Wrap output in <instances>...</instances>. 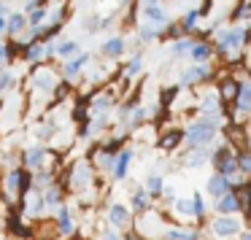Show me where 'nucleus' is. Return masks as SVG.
<instances>
[{
    "label": "nucleus",
    "instance_id": "obj_1",
    "mask_svg": "<svg viewBox=\"0 0 251 240\" xmlns=\"http://www.w3.org/2000/svg\"><path fill=\"white\" fill-rule=\"evenodd\" d=\"M216 135H219V121L208 119V116H197V119H192L184 127V146H186V151L189 148L211 146L216 141Z\"/></svg>",
    "mask_w": 251,
    "mask_h": 240
},
{
    "label": "nucleus",
    "instance_id": "obj_2",
    "mask_svg": "<svg viewBox=\"0 0 251 240\" xmlns=\"http://www.w3.org/2000/svg\"><path fill=\"white\" fill-rule=\"evenodd\" d=\"M211 165L219 175H227V178H238L240 170H238V148H232L229 143L219 146L216 151L211 154Z\"/></svg>",
    "mask_w": 251,
    "mask_h": 240
},
{
    "label": "nucleus",
    "instance_id": "obj_3",
    "mask_svg": "<svg viewBox=\"0 0 251 240\" xmlns=\"http://www.w3.org/2000/svg\"><path fill=\"white\" fill-rule=\"evenodd\" d=\"M213 76H216V71L213 68H208V62H195V65L184 68V73L178 76V87L189 89V87H197V84H205V81H213Z\"/></svg>",
    "mask_w": 251,
    "mask_h": 240
},
{
    "label": "nucleus",
    "instance_id": "obj_4",
    "mask_svg": "<svg viewBox=\"0 0 251 240\" xmlns=\"http://www.w3.org/2000/svg\"><path fill=\"white\" fill-rule=\"evenodd\" d=\"M211 232H213V238H219V240H227V238H240V232H243V221L240 218H235V216H216V218H211Z\"/></svg>",
    "mask_w": 251,
    "mask_h": 240
},
{
    "label": "nucleus",
    "instance_id": "obj_5",
    "mask_svg": "<svg viewBox=\"0 0 251 240\" xmlns=\"http://www.w3.org/2000/svg\"><path fill=\"white\" fill-rule=\"evenodd\" d=\"M238 89H240V78H235L232 73H224V76L216 81V95L224 103V108H227V119H229V114H232L229 105L235 103V97H238Z\"/></svg>",
    "mask_w": 251,
    "mask_h": 240
},
{
    "label": "nucleus",
    "instance_id": "obj_6",
    "mask_svg": "<svg viewBox=\"0 0 251 240\" xmlns=\"http://www.w3.org/2000/svg\"><path fill=\"white\" fill-rule=\"evenodd\" d=\"M197 111H200V116H208V119L219 121V124H222L224 116H227V108H224V103L219 100L216 92H205V97H202V103Z\"/></svg>",
    "mask_w": 251,
    "mask_h": 240
},
{
    "label": "nucleus",
    "instance_id": "obj_7",
    "mask_svg": "<svg viewBox=\"0 0 251 240\" xmlns=\"http://www.w3.org/2000/svg\"><path fill=\"white\" fill-rule=\"evenodd\" d=\"M251 114V81H240V89H238V97L232 103V114L229 119L232 121H240L243 116Z\"/></svg>",
    "mask_w": 251,
    "mask_h": 240
},
{
    "label": "nucleus",
    "instance_id": "obj_8",
    "mask_svg": "<svg viewBox=\"0 0 251 240\" xmlns=\"http://www.w3.org/2000/svg\"><path fill=\"white\" fill-rule=\"evenodd\" d=\"M108 224L114 229H119V232H125V229L132 227V213L127 205H122V202H114V205L108 208Z\"/></svg>",
    "mask_w": 251,
    "mask_h": 240
},
{
    "label": "nucleus",
    "instance_id": "obj_9",
    "mask_svg": "<svg viewBox=\"0 0 251 240\" xmlns=\"http://www.w3.org/2000/svg\"><path fill=\"white\" fill-rule=\"evenodd\" d=\"M181 143H184V130L181 127H170V130L159 132V138H157V148L165 154H173Z\"/></svg>",
    "mask_w": 251,
    "mask_h": 240
},
{
    "label": "nucleus",
    "instance_id": "obj_10",
    "mask_svg": "<svg viewBox=\"0 0 251 240\" xmlns=\"http://www.w3.org/2000/svg\"><path fill=\"white\" fill-rule=\"evenodd\" d=\"M213 208H216L219 216H238V213H240V197H238V192H227V194L216 197V200H213Z\"/></svg>",
    "mask_w": 251,
    "mask_h": 240
},
{
    "label": "nucleus",
    "instance_id": "obj_11",
    "mask_svg": "<svg viewBox=\"0 0 251 240\" xmlns=\"http://www.w3.org/2000/svg\"><path fill=\"white\" fill-rule=\"evenodd\" d=\"M54 227H57V235L73 238V232H76V224H73V213H71V208H68V205H60V208H57Z\"/></svg>",
    "mask_w": 251,
    "mask_h": 240
},
{
    "label": "nucleus",
    "instance_id": "obj_12",
    "mask_svg": "<svg viewBox=\"0 0 251 240\" xmlns=\"http://www.w3.org/2000/svg\"><path fill=\"white\" fill-rule=\"evenodd\" d=\"M46 154H49L46 148L35 146V148H30V151H22L19 162H22V168H27V170H41L44 162H46Z\"/></svg>",
    "mask_w": 251,
    "mask_h": 240
},
{
    "label": "nucleus",
    "instance_id": "obj_13",
    "mask_svg": "<svg viewBox=\"0 0 251 240\" xmlns=\"http://www.w3.org/2000/svg\"><path fill=\"white\" fill-rule=\"evenodd\" d=\"M130 165H132V148H122L119 157H116L114 170H111V178H114V181H125V178H127V170H130Z\"/></svg>",
    "mask_w": 251,
    "mask_h": 240
},
{
    "label": "nucleus",
    "instance_id": "obj_14",
    "mask_svg": "<svg viewBox=\"0 0 251 240\" xmlns=\"http://www.w3.org/2000/svg\"><path fill=\"white\" fill-rule=\"evenodd\" d=\"M151 194L146 192V186H138L135 192H132V197H130V211L132 213H146L149 208H151Z\"/></svg>",
    "mask_w": 251,
    "mask_h": 240
},
{
    "label": "nucleus",
    "instance_id": "obj_15",
    "mask_svg": "<svg viewBox=\"0 0 251 240\" xmlns=\"http://www.w3.org/2000/svg\"><path fill=\"white\" fill-rule=\"evenodd\" d=\"M211 148L202 146V148H189V151L184 154V168H200V165L211 162Z\"/></svg>",
    "mask_w": 251,
    "mask_h": 240
},
{
    "label": "nucleus",
    "instance_id": "obj_16",
    "mask_svg": "<svg viewBox=\"0 0 251 240\" xmlns=\"http://www.w3.org/2000/svg\"><path fill=\"white\" fill-rule=\"evenodd\" d=\"M41 194H44L46 208H60V205H65V186H62V184H51L49 189H44Z\"/></svg>",
    "mask_w": 251,
    "mask_h": 240
},
{
    "label": "nucleus",
    "instance_id": "obj_17",
    "mask_svg": "<svg viewBox=\"0 0 251 240\" xmlns=\"http://www.w3.org/2000/svg\"><path fill=\"white\" fill-rule=\"evenodd\" d=\"M216 54L213 51V44L211 41H195V46H192V51H189V57H192V62H208L211 57Z\"/></svg>",
    "mask_w": 251,
    "mask_h": 240
},
{
    "label": "nucleus",
    "instance_id": "obj_18",
    "mask_svg": "<svg viewBox=\"0 0 251 240\" xmlns=\"http://www.w3.org/2000/svg\"><path fill=\"white\" fill-rule=\"evenodd\" d=\"M162 240H200V232L189 227H168L162 232Z\"/></svg>",
    "mask_w": 251,
    "mask_h": 240
},
{
    "label": "nucleus",
    "instance_id": "obj_19",
    "mask_svg": "<svg viewBox=\"0 0 251 240\" xmlns=\"http://www.w3.org/2000/svg\"><path fill=\"white\" fill-rule=\"evenodd\" d=\"M89 62V54H78V57H73V60H65V68H62V76L71 81V78H76L78 73H81V68Z\"/></svg>",
    "mask_w": 251,
    "mask_h": 240
},
{
    "label": "nucleus",
    "instance_id": "obj_20",
    "mask_svg": "<svg viewBox=\"0 0 251 240\" xmlns=\"http://www.w3.org/2000/svg\"><path fill=\"white\" fill-rule=\"evenodd\" d=\"M143 17H146V22L159 24V27L168 24V14H165V8L159 6V3H154V6H143Z\"/></svg>",
    "mask_w": 251,
    "mask_h": 240
},
{
    "label": "nucleus",
    "instance_id": "obj_21",
    "mask_svg": "<svg viewBox=\"0 0 251 240\" xmlns=\"http://www.w3.org/2000/svg\"><path fill=\"white\" fill-rule=\"evenodd\" d=\"M100 51H103V57H108V60H116V57L125 54V38H119V35H116V38H108Z\"/></svg>",
    "mask_w": 251,
    "mask_h": 240
},
{
    "label": "nucleus",
    "instance_id": "obj_22",
    "mask_svg": "<svg viewBox=\"0 0 251 240\" xmlns=\"http://www.w3.org/2000/svg\"><path fill=\"white\" fill-rule=\"evenodd\" d=\"M25 30H27V14H11V17H8V33L6 35L19 38Z\"/></svg>",
    "mask_w": 251,
    "mask_h": 240
},
{
    "label": "nucleus",
    "instance_id": "obj_23",
    "mask_svg": "<svg viewBox=\"0 0 251 240\" xmlns=\"http://www.w3.org/2000/svg\"><path fill=\"white\" fill-rule=\"evenodd\" d=\"M192 205H195L197 227H202V224H205V216H208V202H205V197H202L200 192H195V194H192Z\"/></svg>",
    "mask_w": 251,
    "mask_h": 240
},
{
    "label": "nucleus",
    "instance_id": "obj_24",
    "mask_svg": "<svg viewBox=\"0 0 251 240\" xmlns=\"http://www.w3.org/2000/svg\"><path fill=\"white\" fill-rule=\"evenodd\" d=\"M146 192L151 194V200H162V192H165V178L162 175H149L146 178Z\"/></svg>",
    "mask_w": 251,
    "mask_h": 240
},
{
    "label": "nucleus",
    "instance_id": "obj_25",
    "mask_svg": "<svg viewBox=\"0 0 251 240\" xmlns=\"http://www.w3.org/2000/svg\"><path fill=\"white\" fill-rule=\"evenodd\" d=\"M197 19H200V11H197V8H189V11H186V17L181 19V33L184 35H192L197 30Z\"/></svg>",
    "mask_w": 251,
    "mask_h": 240
},
{
    "label": "nucleus",
    "instance_id": "obj_26",
    "mask_svg": "<svg viewBox=\"0 0 251 240\" xmlns=\"http://www.w3.org/2000/svg\"><path fill=\"white\" fill-rule=\"evenodd\" d=\"M22 175H25V168H22V165H19V168H14V170H8V173H6V189L17 194L19 186H22Z\"/></svg>",
    "mask_w": 251,
    "mask_h": 240
},
{
    "label": "nucleus",
    "instance_id": "obj_27",
    "mask_svg": "<svg viewBox=\"0 0 251 240\" xmlns=\"http://www.w3.org/2000/svg\"><path fill=\"white\" fill-rule=\"evenodd\" d=\"M243 19H251V0H240L238 6H235V11L229 14V22L232 24L243 22Z\"/></svg>",
    "mask_w": 251,
    "mask_h": 240
},
{
    "label": "nucleus",
    "instance_id": "obj_28",
    "mask_svg": "<svg viewBox=\"0 0 251 240\" xmlns=\"http://www.w3.org/2000/svg\"><path fill=\"white\" fill-rule=\"evenodd\" d=\"M173 208H176V213H178V216L195 218V205H192V197H176Z\"/></svg>",
    "mask_w": 251,
    "mask_h": 240
},
{
    "label": "nucleus",
    "instance_id": "obj_29",
    "mask_svg": "<svg viewBox=\"0 0 251 240\" xmlns=\"http://www.w3.org/2000/svg\"><path fill=\"white\" fill-rule=\"evenodd\" d=\"M6 224H8V229H11L17 238H30V229L25 227V221L19 218V213H8V221Z\"/></svg>",
    "mask_w": 251,
    "mask_h": 240
},
{
    "label": "nucleus",
    "instance_id": "obj_30",
    "mask_svg": "<svg viewBox=\"0 0 251 240\" xmlns=\"http://www.w3.org/2000/svg\"><path fill=\"white\" fill-rule=\"evenodd\" d=\"M181 87H165L159 89V105H162V111H170V105H173V100L178 97Z\"/></svg>",
    "mask_w": 251,
    "mask_h": 240
},
{
    "label": "nucleus",
    "instance_id": "obj_31",
    "mask_svg": "<svg viewBox=\"0 0 251 240\" xmlns=\"http://www.w3.org/2000/svg\"><path fill=\"white\" fill-rule=\"evenodd\" d=\"M81 51H78V44L76 41H62L60 46H57V57H62V60H73V57H78Z\"/></svg>",
    "mask_w": 251,
    "mask_h": 240
},
{
    "label": "nucleus",
    "instance_id": "obj_32",
    "mask_svg": "<svg viewBox=\"0 0 251 240\" xmlns=\"http://www.w3.org/2000/svg\"><path fill=\"white\" fill-rule=\"evenodd\" d=\"M192 46H195V38H192V35H184V38L173 41L170 51H173L176 57H181V54H189V51H192Z\"/></svg>",
    "mask_w": 251,
    "mask_h": 240
},
{
    "label": "nucleus",
    "instance_id": "obj_33",
    "mask_svg": "<svg viewBox=\"0 0 251 240\" xmlns=\"http://www.w3.org/2000/svg\"><path fill=\"white\" fill-rule=\"evenodd\" d=\"M159 33H162V27L159 24H151V22H146V24H141V30H138V38L141 41H154V38H159Z\"/></svg>",
    "mask_w": 251,
    "mask_h": 240
},
{
    "label": "nucleus",
    "instance_id": "obj_34",
    "mask_svg": "<svg viewBox=\"0 0 251 240\" xmlns=\"http://www.w3.org/2000/svg\"><path fill=\"white\" fill-rule=\"evenodd\" d=\"M143 121H146V111H143V108H138V105H135V108L130 111V119H127V127H130V130H138V127L143 124Z\"/></svg>",
    "mask_w": 251,
    "mask_h": 240
},
{
    "label": "nucleus",
    "instance_id": "obj_35",
    "mask_svg": "<svg viewBox=\"0 0 251 240\" xmlns=\"http://www.w3.org/2000/svg\"><path fill=\"white\" fill-rule=\"evenodd\" d=\"M238 170H240L243 178H251V154L238 151Z\"/></svg>",
    "mask_w": 251,
    "mask_h": 240
},
{
    "label": "nucleus",
    "instance_id": "obj_36",
    "mask_svg": "<svg viewBox=\"0 0 251 240\" xmlns=\"http://www.w3.org/2000/svg\"><path fill=\"white\" fill-rule=\"evenodd\" d=\"M141 68H143V57H141V54H135V57H132V60L125 65V76H127V78L138 76V73H141Z\"/></svg>",
    "mask_w": 251,
    "mask_h": 240
},
{
    "label": "nucleus",
    "instance_id": "obj_37",
    "mask_svg": "<svg viewBox=\"0 0 251 240\" xmlns=\"http://www.w3.org/2000/svg\"><path fill=\"white\" fill-rule=\"evenodd\" d=\"M14 87V76L11 73H0V92H8Z\"/></svg>",
    "mask_w": 251,
    "mask_h": 240
},
{
    "label": "nucleus",
    "instance_id": "obj_38",
    "mask_svg": "<svg viewBox=\"0 0 251 240\" xmlns=\"http://www.w3.org/2000/svg\"><path fill=\"white\" fill-rule=\"evenodd\" d=\"M122 240H143V235L138 232L135 227H130V229H125V235H122Z\"/></svg>",
    "mask_w": 251,
    "mask_h": 240
},
{
    "label": "nucleus",
    "instance_id": "obj_39",
    "mask_svg": "<svg viewBox=\"0 0 251 240\" xmlns=\"http://www.w3.org/2000/svg\"><path fill=\"white\" fill-rule=\"evenodd\" d=\"M211 8H213V0H202V6L197 8V11H200V17H208V14H211Z\"/></svg>",
    "mask_w": 251,
    "mask_h": 240
},
{
    "label": "nucleus",
    "instance_id": "obj_40",
    "mask_svg": "<svg viewBox=\"0 0 251 240\" xmlns=\"http://www.w3.org/2000/svg\"><path fill=\"white\" fill-rule=\"evenodd\" d=\"M100 240H122V235H119V232H114V229H108V232H105Z\"/></svg>",
    "mask_w": 251,
    "mask_h": 240
},
{
    "label": "nucleus",
    "instance_id": "obj_41",
    "mask_svg": "<svg viewBox=\"0 0 251 240\" xmlns=\"http://www.w3.org/2000/svg\"><path fill=\"white\" fill-rule=\"evenodd\" d=\"M8 33V17H0V35Z\"/></svg>",
    "mask_w": 251,
    "mask_h": 240
},
{
    "label": "nucleus",
    "instance_id": "obj_42",
    "mask_svg": "<svg viewBox=\"0 0 251 240\" xmlns=\"http://www.w3.org/2000/svg\"><path fill=\"white\" fill-rule=\"evenodd\" d=\"M240 151L251 154V135H246V141H243V148H240Z\"/></svg>",
    "mask_w": 251,
    "mask_h": 240
},
{
    "label": "nucleus",
    "instance_id": "obj_43",
    "mask_svg": "<svg viewBox=\"0 0 251 240\" xmlns=\"http://www.w3.org/2000/svg\"><path fill=\"white\" fill-rule=\"evenodd\" d=\"M240 240H251V229H243V232H240Z\"/></svg>",
    "mask_w": 251,
    "mask_h": 240
},
{
    "label": "nucleus",
    "instance_id": "obj_44",
    "mask_svg": "<svg viewBox=\"0 0 251 240\" xmlns=\"http://www.w3.org/2000/svg\"><path fill=\"white\" fill-rule=\"evenodd\" d=\"M0 17H6V3H0Z\"/></svg>",
    "mask_w": 251,
    "mask_h": 240
},
{
    "label": "nucleus",
    "instance_id": "obj_45",
    "mask_svg": "<svg viewBox=\"0 0 251 240\" xmlns=\"http://www.w3.org/2000/svg\"><path fill=\"white\" fill-rule=\"evenodd\" d=\"M154 3H159V0H143V6H154Z\"/></svg>",
    "mask_w": 251,
    "mask_h": 240
},
{
    "label": "nucleus",
    "instance_id": "obj_46",
    "mask_svg": "<svg viewBox=\"0 0 251 240\" xmlns=\"http://www.w3.org/2000/svg\"><path fill=\"white\" fill-rule=\"evenodd\" d=\"M246 73H249V76H251V60L246 62Z\"/></svg>",
    "mask_w": 251,
    "mask_h": 240
},
{
    "label": "nucleus",
    "instance_id": "obj_47",
    "mask_svg": "<svg viewBox=\"0 0 251 240\" xmlns=\"http://www.w3.org/2000/svg\"><path fill=\"white\" fill-rule=\"evenodd\" d=\"M122 3H130V0H122Z\"/></svg>",
    "mask_w": 251,
    "mask_h": 240
},
{
    "label": "nucleus",
    "instance_id": "obj_48",
    "mask_svg": "<svg viewBox=\"0 0 251 240\" xmlns=\"http://www.w3.org/2000/svg\"><path fill=\"white\" fill-rule=\"evenodd\" d=\"M249 181H251V178H249Z\"/></svg>",
    "mask_w": 251,
    "mask_h": 240
}]
</instances>
